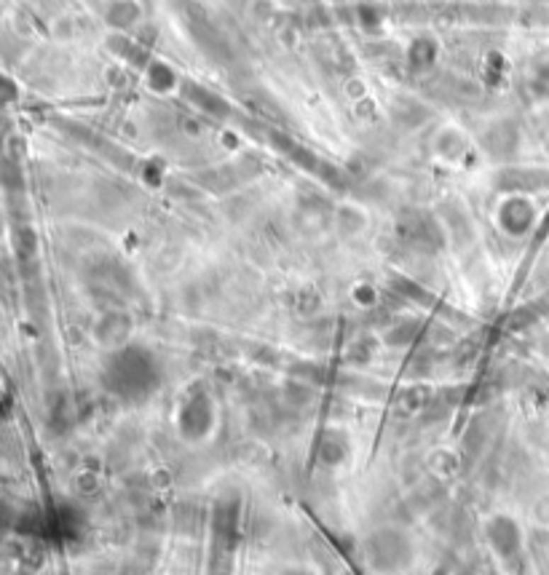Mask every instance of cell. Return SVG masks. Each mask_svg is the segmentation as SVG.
<instances>
[{
  "instance_id": "cell-1",
  "label": "cell",
  "mask_w": 549,
  "mask_h": 575,
  "mask_svg": "<svg viewBox=\"0 0 549 575\" xmlns=\"http://www.w3.org/2000/svg\"><path fill=\"white\" fill-rule=\"evenodd\" d=\"M281 575H311V573H305V570H298V567H293V570H284Z\"/></svg>"
}]
</instances>
